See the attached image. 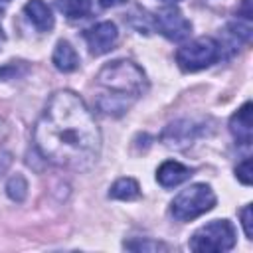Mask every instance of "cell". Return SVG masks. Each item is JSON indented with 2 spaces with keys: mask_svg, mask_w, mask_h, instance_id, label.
<instances>
[{
  "mask_svg": "<svg viewBox=\"0 0 253 253\" xmlns=\"http://www.w3.org/2000/svg\"><path fill=\"white\" fill-rule=\"evenodd\" d=\"M91 55H103L111 51L119 40V30L113 22H99L83 32Z\"/></svg>",
  "mask_w": 253,
  "mask_h": 253,
  "instance_id": "52a82bcc",
  "label": "cell"
},
{
  "mask_svg": "<svg viewBox=\"0 0 253 253\" xmlns=\"http://www.w3.org/2000/svg\"><path fill=\"white\" fill-rule=\"evenodd\" d=\"M202 130H204L202 125H198L194 121H188V119H182V121L170 123L162 130L160 138L168 148H186L202 134Z\"/></svg>",
  "mask_w": 253,
  "mask_h": 253,
  "instance_id": "ba28073f",
  "label": "cell"
},
{
  "mask_svg": "<svg viewBox=\"0 0 253 253\" xmlns=\"http://www.w3.org/2000/svg\"><path fill=\"white\" fill-rule=\"evenodd\" d=\"M24 14L36 26L38 32H49L53 28L51 10L43 0H28L26 6H24Z\"/></svg>",
  "mask_w": 253,
  "mask_h": 253,
  "instance_id": "8fae6325",
  "label": "cell"
},
{
  "mask_svg": "<svg viewBox=\"0 0 253 253\" xmlns=\"http://www.w3.org/2000/svg\"><path fill=\"white\" fill-rule=\"evenodd\" d=\"M123 247L128 249V251H136V253H140V251H148V253H154V251H168V245H166V243L154 241V239H148V237H144V239H142V237L128 239V241L123 243Z\"/></svg>",
  "mask_w": 253,
  "mask_h": 253,
  "instance_id": "9a60e30c",
  "label": "cell"
},
{
  "mask_svg": "<svg viewBox=\"0 0 253 253\" xmlns=\"http://www.w3.org/2000/svg\"><path fill=\"white\" fill-rule=\"evenodd\" d=\"M192 251H231L235 247V227L229 219H213L196 229L188 241Z\"/></svg>",
  "mask_w": 253,
  "mask_h": 253,
  "instance_id": "277c9868",
  "label": "cell"
},
{
  "mask_svg": "<svg viewBox=\"0 0 253 253\" xmlns=\"http://www.w3.org/2000/svg\"><path fill=\"white\" fill-rule=\"evenodd\" d=\"M126 0H99V4L103 6V8H115V6H119V4H125Z\"/></svg>",
  "mask_w": 253,
  "mask_h": 253,
  "instance_id": "44dd1931",
  "label": "cell"
},
{
  "mask_svg": "<svg viewBox=\"0 0 253 253\" xmlns=\"http://www.w3.org/2000/svg\"><path fill=\"white\" fill-rule=\"evenodd\" d=\"M237 14L241 16V18H245L247 22L253 18V10H251V0H243L241 2V8L237 10Z\"/></svg>",
  "mask_w": 253,
  "mask_h": 253,
  "instance_id": "ffe728a7",
  "label": "cell"
},
{
  "mask_svg": "<svg viewBox=\"0 0 253 253\" xmlns=\"http://www.w3.org/2000/svg\"><path fill=\"white\" fill-rule=\"evenodd\" d=\"M239 215H241V225H243L245 235H247L249 239H253V227H251V204H247V206L239 211Z\"/></svg>",
  "mask_w": 253,
  "mask_h": 253,
  "instance_id": "d6986e66",
  "label": "cell"
},
{
  "mask_svg": "<svg viewBox=\"0 0 253 253\" xmlns=\"http://www.w3.org/2000/svg\"><path fill=\"white\" fill-rule=\"evenodd\" d=\"M221 55V45L213 38H198L186 45H182L176 51V63L182 71L194 73L200 69H206L213 65Z\"/></svg>",
  "mask_w": 253,
  "mask_h": 253,
  "instance_id": "5b68a950",
  "label": "cell"
},
{
  "mask_svg": "<svg viewBox=\"0 0 253 253\" xmlns=\"http://www.w3.org/2000/svg\"><path fill=\"white\" fill-rule=\"evenodd\" d=\"M38 152L55 166L87 170L101 152V132L85 101L69 91H55L34 128Z\"/></svg>",
  "mask_w": 253,
  "mask_h": 253,
  "instance_id": "6da1fadb",
  "label": "cell"
},
{
  "mask_svg": "<svg viewBox=\"0 0 253 253\" xmlns=\"http://www.w3.org/2000/svg\"><path fill=\"white\" fill-rule=\"evenodd\" d=\"M162 2H180V0H162Z\"/></svg>",
  "mask_w": 253,
  "mask_h": 253,
  "instance_id": "cb8c5ba5",
  "label": "cell"
},
{
  "mask_svg": "<svg viewBox=\"0 0 253 253\" xmlns=\"http://www.w3.org/2000/svg\"><path fill=\"white\" fill-rule=\"evenodd\" d=\"M6 194L14 202H24V198L28 194V182H26V178L22 174H14L6 182Z\"/></svg>",
  "mask_w": 253,
  "mask_h": 253,
  "instance_id": "2e32d148",
  "label": "cell"
},
{
  "mask_svg": "<svg viewBox=\"0 0 253 253\" xmlns=\"http://www.w3.org/2000/svg\"><path fill=\"white\" fill-rule=\"evenodd\" d=\"M192 176V168L184 166L182 162L178 160H166L158 166L156 170V180L160 186L164 188H174V186H180L182 182H186L188 178Z\"/></svg>",
  "mask_w": 253,
  "mask_h": 253,
  "instance_id": "30bf717a",
  "label": "cell"
},
{
  "mask_svg": "<svg viewBox=\"0 0 253 253\" xmlns=\"http://www.w3.org/2000/svg\"><path fill=\"white\" fill-rule=\"evenodd\" d=\"M59 12L67 16L69 20H79L89 16L91 12V0H55Z\"/></svg>",
  "mask_w": 253,
  "mask_h": 253,
  "instance_id": "5bb4252c",
  "label": "cell"
},
{
  "mask_svg": "<svg viewBox=\"0 0 253 253\" xmlns=\"http://www.w3.org/2000/svg\"><path fill=\"white\" fill-rule=\"evenodd\" d=\"M97 83L103 89L95 101L97 109L111 117L123 115L148 87L144 71L128 59L105 63L97 73Z\"/></svg>",
  "mask_w": 253,
  "mask_h": 253,
  "instance_id": "7a4b0ae2",
  "label": "cell"
},
{
  "mask_svg": "<svg viewBox=\"0 0 253 253\" xmlns=\"http://www.w3.org/2000/svg\"><path fill=\"white\" fill-rule=\"evenodd\" d=\"M51 61H53L55 69H59L63 73H71V71H75L79 67V55H77L75 47L67 40H59L55 43Z\"/></svg>",
  "mask_w": 253,
  "mask_h": 253,
  "instance_id": "7c38bea8",
  "label": "cell"
},
{
  "mask_svg": "<svg viewBox=\"0 0 253 253\" xmlns=\"http://www.w3.org/2000/svg\"><path fill=\"white\" fill-rule=\"evenodd\" d=\"M4 40H6V36H4V32H2V28H0V47H2V43H4Z\"/></svg>",
  "mask_w": 253,
  "mask_h": 253,
  "instance_id": "603a6c76",
  "label": "cell"
},
{
  "mask_svg": "<svg viewBox=\"0 0 253 253\" xmlns=\"http://www.w3.org/2000/svg\"><path fill=\"white\" fill-rule=\"evenodd\" d=\"M26 71H28V65L24 61H8V63L0 65V81L16 79V77L24 75Z\"/></svg>",
  "mask_w": 253,
  "mask_h": 253,
  "instance_id": "e0dca14e",
  "label": "cell"
},
{
  "mask_svg": "<svg viewBox=\"0 0 253 253\" xmlns=\"http://www.w3.org/2000/svg\"><path fill=\"white\" fill-rule=\"evenodd\" d=\"M154 26L156 30L170 42H184L192 34V24L190 20L176 8V6H166L160 8L154 14Z\"/></svg>",
  "mask_w": 253,
  "mask_h": 253,
  "instance_id": "8992f818",
  "label": "cell"
},
{
  "mask_svg": "<svg viewBox=\"0 0 253 253\" xmlns=\"http://www.w3.org/2000/svg\"><path fill=\"white\" fill-rule=\"evenodd\" d=\"M109 198L113 200H123V202H130L140 198V186L134 178H119L111 190H109Z\"/></svg>",
  "mask_w": 253,
  "mask_h": 253,
  "instance_id": "4fadbf2b",
  "label": "cell"
},
{
  "mask_svg": "<svg viewBox=\"0 0 253 253\" xmlns=\"http://www.w3.org/2000/svg\"><path fill=\"white\" fill-rule=\"evenodd\" d=\"M229 132L233 134V138L237 140V144L241 146H249L251 144V136H253V121H251V103H243L233 117L229 119Z\"/></svg>",
  "mask_w": 253,
  "mask_h": 253,
  "instance_id": "9c48e42d",
  "label": "cell"
},
{
  "mask_svg": "<svg viewBox=\"0 0 253 253\" xmlns=\"http://www.w3.org/2000/svg\"><path fill=\"white\" fill-rule=\"evenodd\" d=\"M6 132H8V126H6V123H4V119H0V142L6 138Z\"/></svg>",
  "mask_w": 253,
  "mask_h": 253,
  "instance_id": "7402d4cb",
  "label": "cell"
},
{
  "mask_svg": "<svg viewBox=\"0 0 253 253\" xmlns=\"http://www.w3.org/2000/svg\"><path fill=\"white\" fill-rule=\"evenodd\" d=\"M235 176H237V180H239L241 184H245V186L251 184V180H253V178H251V158H243V162L237 164Z\"/></svg>",
  "mask_w": 253,
  "mask_h": 253,
  "instance_id": "ac0fdd59",
  "label": "cell"
},
{
  "mask_svg": "<svg viewBox=\"0 0 253 253\" xmlns=\"http://www.w3.org/2000/svg\"><path fill=\"white\" fill-rule=\"evenodd\" d=\"M215 194L208 184H192L182 190L170 204V211L178 221H192L215 206Z\"/></svg>",
  "mask_w": 253,
  "mask_h": 253,
  "instance_id": "3957f363",
  "label": "cell"
}]
</instances>
